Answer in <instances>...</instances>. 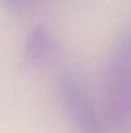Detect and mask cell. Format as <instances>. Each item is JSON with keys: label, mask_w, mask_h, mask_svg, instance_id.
<instances>
[{"label": "cell", "mask_w": 131, "mask_h": 133, "mask_svg": "<svg viewBox=\"0 0 131 133\" xmlns=\"http://www.w3.org/2000/svg\"><path fill=\"white\" fill-rule=\"evenodd\" d=\"M55 42L51 31L41 23L34 25L25 35L22 54L31 66H41L48 62L54 53Z\"/></svg>", "instance_id": "cell-3"}, {"label": "cell", "mask_w": 131, "mask_h": 133, "mask_svg": "<svg viewBox=\"0 0 131 133\" xmlns=\"http://www.w3.org/2000/svg\"><path fill=\"white\" fill-rule=\"evenodd\" d=\"M58 94L67 120L76 133H107L82 80L72 71L59 78Z\"/></svg>", "instance_id": "cell-2"}, {"label": "cell", "mask_w": 131, "mask_h": 133, "mask_svg": "<svg viewBox=\"0 0 131 133\" xmlns=\"http://www.w3.org/2000/svg\"><path fill=\"white\" fill-rule=\"evenodd\" d=\"M107 122L117 132L131 131V30L112 44L103 71Z\"/></svg>", "instance_id": "cell-1"}, {"label": "cell", "mask_w": 131, "mask_h": 133, "mask_svg": "<svg viewBox=\"0 0 131 133\" xmlns=\"http://www.w3.org/2000/svg\"><path fill=\"white\" fill-rule=\"evenodd\" d=\"M5 5H8L9 8H18V6H22L27 3H30L31 0H1Z\"/></svg>", "instance_id": "cell-4"}]
</instances>
